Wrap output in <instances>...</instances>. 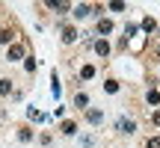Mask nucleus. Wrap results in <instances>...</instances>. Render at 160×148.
Masks as SVG:
<instances>
[{
    "instance_id": "1",
    "label": "nucleus",
    "mask_w": 160,
    "mask_h": 148,
    "mask_svg": "<svg viewBox=\"0 0 160 148\" xmlns=\"http://www.w3.org/2000/svg\"><path fill=\"white\" fill-rule=\"evenodd\" d=\"M71 15H74V18H89V15H92V6H89V3H77Z\"/></svg>"
},
{
    "instance_id": "2",
    "label": "nucleus",
    "mask_w": 160,
    "mask_h": 148,
    "mask_svg": "<svg viewBox=\"0 0 160 148\" xmlns=\"http://www.w3.org/2000/svg\"><path fill=\"white\" fill-rule=\"evenodd\" d=\"M119 131L122 133H133V131H137V121H133V119H119Z\"/></svg>"
},
{
    "instance_id": "3",
    "label": "nucleus",
    "mask_w": 160,
    "mask_h": 148,
    "mask_svg": "<svg viewBox=\"0 0 160 148\" xmlns=\"http://www.w3.org/2000/svg\"><path fill=\"white\" fill-rule=\"evenodd\" d=\"M95 53H98V57H107V53H110V42L107 39H98L95 42Z\"/></svg>"
},
{
    "instance_id": "4",
    "label": "nucleus",
    "mask_w": 160,
    "mask_h": 148,
    "mask_svg": "<svg viewBox=\"0 0 160 148\" xmlns=\"http://www.w3.org/2000/svg\"><path fill=\"white\" fill-rule=\"evenodd\" d=\"M74 39H77V30L74 27H62V42H65V45H71Z\"/></svg>"
},
{
    "instance_id": "5",
    "label": "nucleus",
    "mask_w": 160,
    "mask_h": 148,
    "mask_svg": "<svg viewBox=\"0 0 160 148\" xmlns=\"http://www.w3.org/2000/svg\"><path fill=\"white\" fill-rule=\"evenodd\" d=\"M98 33H113V21H107V18H101V21H98Z\"/></svg>"
},
{
    "instance_id": "6",
    "label": "nucleus",
    "mask_w": 160,
    "mask_h": 148,
    "mask_svg": "<svg viewBox=\"0 0 160 148\" xmlns=\"http://www.w3.org/2000/svg\"><path fill=\"white\" fill-rule=\"evenodd\" d=\"M86 119H89L92 125H101V119H104V113H101V110H89V113H86Z\"/></svg>"
},
{
    "instance_id": "7",
    "label": "nucleus",
    "mask_w": 160,
    "mask_h": 148,
    "mask_svg": "<svg viewBox=\"0 0 160 148\" xmlns=\"http://www.w3.org/2000/svg\"><path fill=\"white\" fill-rule=\"evenodd\" d=\"M51 92H53V98L59 101V95H62V86H59V77H57V71H53V86H51Z\"/></svg>"
},
{
    "instance_id": "8",
    "label": "nucleus",
    "mask_w": 160,
    "mask_h": 148,
    "mask_svg": "<svg viewBox=\"0 0 160 148\" xmlns=\"http://www.w3.org/2000/svg\"><path fill=\"white\" fill-rule=\"evenodd\" d=\"M21 57H24V47L21 45H12L9 47V59H21Z\"/></svg>"
},
{
    "instance_id": "9",
    "label": "nucleus",
    "mask_w": 160,
    "mask_h": 148,
    "mask_svg": "<svg viewBox=\"0 0 160 148\" xmlns=\"http://www.w3.org/2000/svg\"><path fill=\"white\" fill-rule=\"evenodd\" d=\"M86 104H89V98H86L83 92H77V95H74V107H77V110H83Z\"/></svg>"
},
{
    "instance_id": "10",
    "label": "nucleus",
    "mask_w": 160,
    "mask_h": 148,
    "mask_svg": "<svg viewBox=\"0 0 160 148\" xmlns=\"http://www.w3.org/2000/svg\"><path fill=\"white\" fill-rule=\"evenodd\" d=\"M62 133H65V136L77 133V125H74V121H62Z\"/></svg>"
},
{
    "instance_id": "11",
    "label": "nucleus",
    "mask_w": 160,
    "mask_h": 148,
    "mask_svg": "<svg viewBox=\"0 0 160 148\" xmlns=\"http://www.w3.org/2000/svg\"><path fill=\"white\" fill-rule=\"evenodd\" d=\"M145 101H148V104H160V92H157V89H148V95H145Z\"/></svg>"
},
{
    "instance_id": "12",
    "label": "nucleus",
    "mask_w": 160,
    "mask_h": 148,
    "mask_svg": "<svg viewBox=\"0 0 160 148\" xmlns=\"http://www.w3.org/2000/svg\"><path fill=\"white\" fill-rule=\"evenodd\" d=\"M142 30H145V33H154V30H157L154 18H145V21H142Z\"/></svg>"
},
{
    "instance_id": "13",
    "label": "nucleus",
    "mask_w": 160,
    "mask_h": 148,
    "mask_svg": "<svg viewBox=\"0 0 160 148\" xmlns=\"http://www.w3.org/2000/svg\"><path fill=\"white\" fill-rule=\"evenodd\" d=\"M12 42V30H0V45H9Z\"/></svg>"
},
{
    "instance_id": "14",
    "label": "nucleus",
    "mask_w": 160,
    "mask_h": 148,
    "mask_svg": "<svg viewBox=\"0 0 160 148\" xmlns=\"http://www.w3.org/2000/svg\"><path fill=\"white\" fill-rule=\"evenodd\" d=\"M80 74H83V80H92V77H95V68H92V65H83Z\"/></svg>"
},
{
    "instance_id": "15",
    "label": "nucleus",
    "mask_w": 160,
    "mask_h": 148,
    "mask_svg": "<svg viewBox=\"0 0 160 148\" xmlns=\"http://www.w3.org/2000/svg\"><path fill=\"white\" fill-rule=\"evenodd\" d=\"M9 92H12V83L9 80H0V95H9Z\"/></svg>"
},
{
    "instance_id": "16",
    "label": "nucleus",
    "mask_w": 160,
    "mask_h": 148,
    "mask_svg": "<svg viewBox=\"0 0 160 148\" xmlns=\"http://www.w3.org/2000/svg\"><path fill=\"white\" fill-rule=\"evenodd\" d=\"M110 9H113V12H125V9H128V6H125V3H122V0H113V3H110Z\"/></svg>"
},
{
    "instance_id": "17",
    "label": "nucleus",
    "mask_w": 160,
    "mask_h": 148,
    "mask_svg": "<svg viewBox=\"0 0 160 148\" xmlns=\"http://www.w3.org/2000/svg\"><path fill=\"white\" fill-rule=\"evenodd\" d=\"M104 89H107V92H119V83H116V80H107V83H104Z\"/></svg>"
},
{
    "instance_id": "18",
    "label": "nucleus",
    "mask_w": 160,
    "mask_h": 148,
    "mask_svg": "<svg viewBox=\"0 0 160 148\" xmlns=\"http://www.w3.org/2000/svg\"><path fill=\"white\" fill-rule=\"evenodd\" d=\"M148 148H160V136H154V139H148Z\"/></svg>"
},
{
    "instance_id": "19",
    "label": "nucleus",
    "mask_w": 160,
    "mask_h": 148,
    "mask_svg": "<svg viewBox=\"0 0 160 148\" xmlns=\"http://www.w3.org/2000/svg\"><path fill=\"white\" fill-rule=\"evenodd\" d=\"M151 119H154V125L160 127V113H154V116H151Z\"/></svg>"
}]
</instances>
